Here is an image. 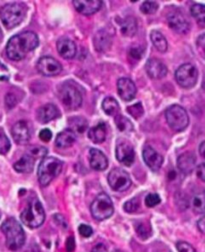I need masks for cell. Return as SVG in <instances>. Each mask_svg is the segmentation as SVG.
<instances>
[{
	"label": "cell",
	"mask_w": 205,
	"mask_h": 252,
	"mask_svg": "<svg viewBox=\"0 0 205 252\" xmlns=\"http://www.w3.org/2000/svg\"><path fill=\"white\" fill-rule=\"evenodd\" d=\"M38 44L39 39L36 33L25 31L9 39L6 46V54L11 60L19 61L23 59L28 52L34 50Z\"/></svg>",
	"instance_id": "obj_1"
},
{
	"label": "cell",
	"mask_w": 205,
	"mask_h": 252,
	"mask_svg": "<svg viewBox=\"0 0 205 252\" xmlns=\"http://www.w3.org/2000/svg\"><path fill=\"white\" fill-rule=\"evenodd\" d=\"M2 232L6 236V246L15 251L21 248L25 242V233L22 226L14 218L6 219L1 225Z\"/></svg>",
	"instance_id": "obj_2"
},
{
	"label": "cell",
	"mask_w": 205,
	"mask_h": 252,
	"mask_svg": "<svg viewBox=\"0 0 205 252\" xmlns=\"http://www.w3.org/2000/svg\"><path fill=\"white\" fill-rule=\"evenodd\" d=\"M63 163L55 157L46 156L41 160L38 167V181L42 186H47L62 170Z\"/></svg>",
	"instance_id": "obj_3"
},
{
	"label": "cell",
	"mask_w": 205,
	"mask_h": 252,
	"mask_svg": "<svg viewBox=\"0 0 205 252\" xmlns=\"http://www.w3.org/2000/svg\"><path fill=\"white\" fill-rule=\"evenodd\" d=\"M20 219L29 228H37L42 225L45 220V212L42 204L36 198L31 199L20 214Z\"/></svg>",
	"instance_id": "obj_4"
},
{
	"label": "cell",
	"mask_w": 205,
	"mask_h": 252,
	"mask_svg": "<svg viewBox=\"0 0 205 252\" xmlns=\"http://www.w3.org/2000/svg\"><path fill=\"white\" fill-rule=\"evenodd\" d=\"M25 16V7L20 3H9L0 10V18L3 25L11 29L22 22Z\"/></svg>",
	"instance_id": "obj_5"
},
{
	"label": "cell",
	"mask_w": 205,
	"mask_h": 252,
	"mask_svg": "<svg viewBox=\"0 0 205 252\" xmlns=\"http://www.w3.org/2000/svg\"><path fill=\"white\" fill-rule=\"evenodd\" d=\"M59 99L67 110H76L82 104V94L79 89L71 83H64L58 91Z\"/></svg>",
	"instance_id": "obj_6"
},
{
	"label": "cell",
	"mask_w": 205,
	"mask_h": 252,
	"mask_svg": "<svg viewBox=\"0 0 205 252\" xmlns=\"http://www.w3.org/2000/svg\"><path fill=\"white\" fill-rule=\"evenodd\" d=\"M90 211L92 216L99 221L109 218L114 212L111 198L106 193L98 194L90 206Z\"/></svg>",
	"instance_id": "obj_7"
},
{
	"label": "cell",
	"mask_w": 205,
	"mask_h": 252,
	"mask_svg": "<svg viewBox=\"0 0 205 252\" xmlns=\"http://www.w3.org/2000/svg\"><path fill=\"white\" fill-rule=\"evenodd\" d=\"M165 117L170 128L174 131L184 130L189 123V117L186 110L179 106V105H172V106L167 108Z\"/></svg>",
	"instance_id": "obj_8"
},
{
	"label": "cell",
	"mask_w": 205,
	"mask_h": 252,
	"mask_svg": "<svg viewBox=\"0 0 205 252\" xmlns=\"http://www.w3.org/2000/svg\"><path fill=\"white\" fill-rule=\"evenodd\" d=\"M175 78L181 87L191 88L197 82L198 71L194 65L186 63V64L181 65L176 70Z\"/></svg>",
	"instance_id": "obj_9"
},
{
	"label": "cell",
	"mask_w": 205,
	"mask_h": 252,
	"mask_svg": "<svg viewBox=\"0 0 205 252\" xmlns=\"http://www.w3.org/2000/svg\"><path fill=\"white\" fill-rule=\"evenodd\" d=\"M108 183L114 191H125L131 185V178L129 174L121 169V168H114L108 174Z\"/></svg>",
	"instance_id": "obj_10"
},
{
	"label": "cell",
	"mask_w": 205,
	"mask_h": 252,
	"mask_svg": "<svg viewBox=\"0 0 205 252\" xmlns=\"http://www.w3.org/2000/svg\"><path fill=\"white\" fill-rule=\"evenodd\" d=\"M37 70L44 76H55L62 71V65L50 56L41 57L37 62Z\"/></svg>",
	"instance_id": "obj_11"
},
{
	"label": "cell",
	"mask_w": 205,
	"mask_h": 252,
	"mask_svg": "<svg viewBox=\"0 0 205 252\" xmlns=\"http://www.w3.org/2000/svg\"><path fill=\"white\" fill-rule=\"evenodd\" d=\"M116 158L121 163L125 166H130L133 164L135 159L134 149L130 143L128 142H121L116 146Z\"/></svg>",
	"instance_id": "obj_12"
},
{
	"label": "cell",
	"mask_w": 205,
	"mask_h": 252,
	"mask_svg": "<svg viewBox=\"0 0 205 252\" xmlns=\"http://www.w3.org/2000/svg\"><path fill=\"white\" fill-rule=\"evenodd\" d=\"M117 91L122 100L130 101L136 95V86L131 79L120 78L117 81Z\"/></svg>",
	"instance_id": "obj_13"
},
{
	"label": "cell",
	"mask_w": 205,
	"mask_h": 252,
	"mask_svg": "<svg viewBox=\"0 0 205 252\" xmlns=\"http://www.w3.org/2000/svg\"><path fill=\"white\" fill-rule=\"evenodd\" d=\"M12 137L18 144H26L30 140V130L26 121H18L16 122L11 130Z\"/></svg>",
	"instance_id": "obj_14"
},
{
	"label": "cell",
	"mask_w": 205,
	"mask_h": 252,
	"mask_svg": "<svg viewBox=\"0 0 205 252\" xmlns=\"http://www.w3.org/2000/svg\"><path fill=\"white\" fill-rule=\"evenodd\" d=\"M143 160L153 171H158L163 163V157L151 146H145L143 149Z\"/></svg>",
	"instance_id": "obj_15"
},
{
	"label": "cell",
	"mask_w": 205,
	"mask_h": 252,
	"mask_svg": "<svg viewBox=\"0 0 205 252\" xmlns=\"http://www.w3.org/2000/svg\"><path fill=\"white\" fill-rule=\"evenodd\" d=\"M167 23L172 30L178 33H186L190 27L187 19L178 12H172L167 16Z\"/></svg>",
	"instance_id": "obj_16"
},
{
	"label": "cell",
	"mask_w": 205,
	"mask_h": 252,
	"mask_svg": "<svg viewBox=\"0 0 205 252\" xmlns=\"http://www.w3.org/2000/svg\"><path fill=\"white\" fill-rule=\"evenodd\" d=\"M145 69L149 77L154 79H161L167 74V67L165 64L156 58H151L146 62Z\"/></svg>",
	"instance_id": "obj_17"
},
{
	"label": "cell",
	"mask_w": 205,
	"mask_h": 252,
	"mask_svg": "<svg viewBox=\"0 0 205 252\" xmlns=\"http://www.w3.org/2000/svg\"><path fill=\"white\" fill-rule=\"evenodd\" d=\"M75 9L83 15H91L97 12L101 6L102 1L100 0H92V1H87V0H74L73 1Z\"/></svg>",
	"instance_id": "obj_18"
},
{
	"label": "cell",
	"mask_w": 205,
	"mask_h": 252,
	"mask_svg": "<svg viewBox=\"0 0 205 252\" xmlns=\"http://www.w3.org/2000/svg\"><path fill=\"white\" fill-rule=\"evenodd\" d=\"M89 163L92 169L98 171L105 170L108 166V160L105 154L96 148L89 150Z\"/></svg>",
	"instance_id": "obj_19"
},
{
	"label": "cell",
	"mask_w": 205,
	"mask_h": 252,
	"mask_svg": "<svg viewBox=\"0 0 205 252\" xmlns=\"http://www.w3.org/2000/svg\"><path fill=\"white\" fill-rule=\"evenodd\" d=\"M57 51L61 57L71 59L76 54V45L68 38H61L57 41Z\"/></svg>",
	"instance_id": "obj_20"
},
{
	"label": "cell",
	"mask_w": 205,
	"mask_h": 252,
	"mask_svg": "<svg viewBox=\"0 0 205 252\" xmlns=\"http://www.w3.org/2000/svg\"><path fill=\"white\" fill-rule=\"evenodd\" d=\"M196 158L193 153L185 152L181 154L177 159V167L178 169L185 174L191 173L195 168Z\"/></svg>",
	"instance_id": "obj_21"
},
{
	"label": "cell",
	"mask_w": 205,
	"mask_h": 252,
	"mask_svg": "<svg viewBox=\"0 0 205 252\" xmlns=\"http://www.w3.org/2000/svg\"><path fill=\"white\" fill-rule=\"evenodd\" d=\"M60 116L58 108L53 104H46L40 107L37 112V118L41 123H47Z\"/></svg>",
	"instance_id": "obj_22"
},
{
	"label": "cell",
	"mask_w": 205,
	"mask_h": 252,
	"mask_svg": "<svg viewBox=\"0 0 205 252\" xmlns=\"http://www.w3.org/2000/svg\"><path fill=\"white\" fill-rule=\"evenodd\" d=\"M76 140L75 133L71 129H65L61 131L55 139V145L58 148H67L73 145V143Z\"/></svg>",
	"instance_id": "obj_23"
},
{
	"label": "cell",
	"mask_w": 205,
	"mask_h": 252,
	"mask_svg": "<svg viewBox=\"0 0 205 252\" xmlns=\"http://www.w3.org/2000/svg\"><path fill=\"white\" fill-rule=\"evenodd\" d=\"M35 159L29 154L23 155L18 161L14 163V169L20 173H28L33 170Z\"/></svg>",
	"instance_id": "obj_24"
},
{
	"label": "cell",
	"mask_w": 205,
	"mask_h": 252,
	"mask_svg": "<svg viewBox=\"0 0 205 252\" xmlns=\"http://www.w3.org/2000/svg\"><path fill=\"white\" fill-rule=\"evenodd\" d=\"M88 138L94 143L103 142L106 138V125L103 122H100L88 132Z\"/></svg>",
	"instance_id": "obj_25"
},
{
	"label": "cell",
	"mask_w": 205,
	"mask_h": 252,
	"mask_svg": "<svg viewBox=\"0 0 205 252\" xmlns=\"http://www.w3.org/2000/svg\"><path fill=\"white\" fill-rule=\"evenodd\" d=\"M120 27L122 34L125 36H133L137 31V21L132 16H127L120 21Z\"/></svg>",
	"instance_id": "obj_26"
},
{
	"label": "cell",
	"mask_w": 205,
	"mask_h": 252,
	"mask_svg": "<svg viewBox=\"0 0 205 252\" xmlns=\"http://www.w3.org/2000/svg\"><path fill=\"white\" fill-rule=\"evenodd\" d=\"M190 206L195 213H205V190H201L192 196Z\"/></svg>",
	"instance_id": "obj_27"
},
{
	"label": "cell",
	"mask_w": 205,
	"mask_h": 252,
	"mask_svg": "<svg viewBox=\"0 0 205 252\" xmlns=\"http://www.w3.org/2000/svg\"><path fill=\"white\" fill-rule=\"evenodd\" d=\"M150 39L152 41V43L154 47L160 51V52H165L168 48V43L165 37L163 36V34L157 30H152L150 33Z\"/></svg>",
	"instance_id": "obj_28"
},
{
	"label": "cell",
	"mask_w": 205,
	"mask_h": 252,
	"mask_svg": "<svg viewBox=\"0 0 205 252\" xmlns=\"http://www.w3.org/2000/svg\"><path fill=\"white\" fill-rule=\"evenodd\" d=\"M68 124L70 125L69 129H71L73 132H76L79 134L84 133L88 127L87 120L84 119L83 117H80V116L69 118Z\"/></svg>",
	"instance_id": "obj_29"
},
{
	"label": "cell",
	"mask_w": 205,
	"mask_h": 252,
	"mask_svg": "<svg viewBox=\"0 0 205 252\" xmlns=\"http://www.w3.org/2000/svg\"><path fill=\"white\" fill-rule=\"evenodd\" d=\"M94 46L98 51H104L110 45L109 34H107L104 30L99 31L94 38Z\"/></svg>",
	"instance_id": "obj_30"
},
{
	"label": "cell",
	"mask_w": 205,
	"mask_h": 252,
	"mask_svg": "<svg viewBox=\"0 0 205 252\" xmlns=\"http://www.w3.org/2000/svg\"><path fill=\"white\" fill-rule=\"evenodd\" d=\"M102 109L109 116L117 115L119 111V104L114 98L106 97L102 102Z\"/></svg>",
	"instance_id": "obj_31"
},
{
	"label": "cell",
	"mask_w": 205,
	"mask_h": 252,
	"mask_svg": "<svg viewBox=\"0 0 205 252\" xmlns=\"http://www.w3.org/2000/svg\"><path fill=\"white\" fill-rule=\"evenodd\" d=\"M115 124H116V127L118 128V130L121 132H131L133 130L132 122L128 118H126L125 116H123L121 114L116 115Z\"/></svg>",
	"instance_id": "obj_32"
},
{
	"label": "cell",
	"mask_w": 205,
	"mask_h": 252,
	"mask_svg": "<svg viewBox=\"0 0 205 252\" xmlns=\"http://www.w3.org/2000/svg\"><path fill=\"white\" fill-rule=\"evenodd\" d=\"M192 16L201 24H205V5L204 4H193L190 8Z\"/></svg>",
	"instance_id": "obj_33"
},
{
	"label": "cell",
	"mask_w": 205,
	"mask_h": 252,
	"mask_svg": "<svg viewBox=\"0 0 205 252\" xmlns=\"http://www.w3.org/2000/svg\"><path fill=\"white\" fill-rule=\"evenodd\" d=\"M47 153H48L47 148H45V147H42V146L31 147V148L27 152V154H29L35 160L39 159V158H45Z\"/></svg>",
	"instance_id": "obj_34"
},
{
	"label": "cell",
	"mask_w": 205,
	"mask_h": 252,
	"mask_svg": "<svg viewBox=\"0 0 205 252\" xmlns=\"http://www.w3.org/2000/svg\"><path fill=\"white\" fill-rule=\"evenodd\" d=\"M158 8L159 5L155 1H144L140 6V10L145 14H154Z\"/></svg>",
	"instance_id": "obj_35"
},
{
	"label": "cell",
	"mask_w": 205,
	"mask_h": 252,
	"mask_svg": "<svg viewBox=\"0 0 205 252\" xmlns=\"http://www.w3.org/2000/svg\"><path fill=\"white\" fill-rule=\"evenodd\" d=\"M127 112L135 119H138L143 115V113H144V110H143V106L141 103H136L127 108Z\"/></svg>",
	"instance_id": "obj_36"
},
{
	"label": "cell",
	"mask_w": 205,
	"mask_h": 252,
	"mask_svg": "<svg viewBox=\"0 0 205 252\" xmlns=\"http://www.w3.org/2000/svg\"><path fill=\"white\" fill-rule=\"evenodd\" d=\"M136 231H137L138 235H140V237L147 238V237H149V235L151 233V228L148 225H146L145 223L140 222L136 225Z\"/></svg>",
	"instance_id": "obj_37"
},
{
	"label": "cell",
	"mask_w": 205,
	"mask_h": 252,
	"mask_svg": "<svg viewBox=\"0 0 205 252\" xmlns=\"http://www.w3.org/2000/svg\"><path fill=\"white\" fill-rule=\"evenodd\" d=\"M138 208H139V200H138V198H133V199L127 201L124 204V206H123V209H124L125 211L128 212V213L136 212L137 210H138Z\"/></svg>",
	"instance_id": "obj_38"
},
{
	"label": "cell",
	"mask_w": 205,
	"mask_h": 252,
	"mask_svg": "<svg viewBox=\"0 0 205 252\" xmlns=\"http://www.w3.org/2000/svg\"><path fill=\"white\" fill-rule=\"evenodd\" d=\"M10 146L9 139L4 134H0V154H6L10 149Z\"/></svg>",
	"instance_id": "obj_39"
},
{
	"label": "cell",
	"mask_w": 205,
	"mask_h": 252,
	"mask_svg": "<svg viewBox=\"0 0 205 252\" xmlns=\"http://www.w3.org/2000/svg\"><path fill=\"white\" fill-rule=\"evenodd\" d=\"M160 201H161V199H160L159 195L156 194V193H150V194H148V195L145 197V200H144V202H145V204H146L147 207H154V206H156L157 204H159Z\"/></svg>",
	"instance_id": "obj_40"
},
{
	"label": "cell",
	"mask_w": 205,
	"mask_h": 252,
	"mask_svg": "<svg viewBox=\"0 0 205 252\" xmlns=\"http://www.w3.org/2000/svg\"><path fill=\"white\" fill-rule=\"evenodd\" d=\"M176 249L178 252H196L194 247L185 241H178L176 243Z\"/></svg>",
	"instance_id": "obj_41"
},
{
	"label": "cell",
	"mask_w": 205,
	"mask_h": 252,
	"mask_svg": "<svg viewBox=\"0 0 205 252\" xmlns=\"http://www.w3.org/2000/svg\"><path fill=\"white\" fill-rule=\"evenodd\" d=\"M78 232H79V234H80L82 237L88 238V237H90V236L92 235L93 230H92V228H91L89 225L81 224V225H79V227H78Z\"/></svg>",
	"instance_id": "obj_42"
},
{
	"label": "cell",
	"mask_w": 205,
	"mask_h": 252,
	"mask_svg": "<svg viewBox=\"0 0 205 252\" xmlns=\"http://www.w3.org/2000/svg\"><path fill=\"white\" fill-rule=\"evenodd\" d=\"M129 55H130L133 59L139 60V59L142 57V55H143V50H142V48L139 47V46H134V47L130 48V50H129Z\"/></svg>",
	"instance_id": "obj_43"
},
{
	"label": "cell",
	"mask_w": 205,
	"mask_h": 252,
	"mask_svg": "<svg viewBox=\"0 0 205 252\" xmlns=\"http://www.w3.org/2000/svg\"><path fill=\"white\" fill-rule=\"evenodd\" d=\"M39 138L44 142H48L52 138V133L49 129H42L39 133Z\"/></svg>",
	"instance_id": "obj_44"
},
{
	"label": "cell",
	"mask_w": 205,
	"mask_h": 252,
	"mask_svg": "<svg viewBox=\"0 0 205 252\" xmlns=\"http://www.w3.org/2000/svg\"><path fill=\"white\" fill-rule=\"evenodd\" d=\"M5 103H6V105H7V107L12 108V107L14 106V105L16 104V97H15L13 94L8 93V94L6 95V97H5Z\"/></svg>",
	"instance_id": "obj_45"
},
{
	"label": "cell",
	"mask_w": 205,
	"mask_h": 252,
	"mask_svg": "<svg viewBox=\"0 0 205 252\" xmlns=\"http://www.w3.org/2000/svg\"><path fill=\"white\" fill-rule=\"evenodd\" d=\"M196 171H197V176L199 177V179H201L202 181L205 182V163L199 164Z\"/></svg>",
	"instance_id": "obj_46"
},
{
	"label": "cell",
	"mask_w": 205,
	"mask_h": 252,
	"mask_svg": "<svg viewBox=\"0 0 205 252\" xmlns=\"http://www.w3.org/2000/svg\"><path fill=\"white\" fill-rule=\"evenodd\" d=\"M75 248V241H74V238L71 236V237H68L67 241H66V249L68 252H72Z\"/></svg>",
	"instance_id": "obj_47"
},
{
	"label": "cell",
	"mask_w": 205,
	"mask_h": 252,
	"mask_svg": "<svg viewBox=\"0 0 205 252\" xmlns=\"http://www.w3.org/2000/svg\"><path fill=\"white\" fill-rule=\"evenodd\" d=\"M92 252H107V248L104 244L102 243H98L97 245H95L92 248Z\"/></svg>",
	"instance_id": "obj_48"
},
{
	"label": "cell",
	"mask_w": 205,
	"mask_h": 252,
	"mask_svg": "<svg viewBox=\"0 0 205 252\" xmlns=\"http://www.w3.org/2000/svg\"><path fill=\"white\" fill-rule=\"evenodd\" d=\"M197 226H198V229L201 231V232L205 234V215L198 220Z\"/></svg>",
	"instance_id": "obj_49"
},
{
	"label": "cell",
	"mask_w": 205,
	"mask_h": 252,
	"mask_svg": "<svg viewBox=\"0 0 205 252\" xmlns=\"http://www.w3.org/2000/svg\"><path fill=\"white\" fill-rule=\"evenodd\" d=\"M197 44H198V46H200L203 49V51L205 53V34H202L198 37Z\"/></svg>",
	"instance_id": "obj_50"
},
{
	"label": "cell",
	"mask_w": 205,
	"mask_h": 252,
	"mask_svg": "<svg viewBox=\"0 0 205 252\" xmlns=\"http://www.w3.org/2000/svg\"><path fill=\"white\" fill-rule=\"evenodd\" d=\"M199 153L203 158H205V141H203L199 146Z\"/></svg>",
	"instance_id": "obj_51"
},
{
	"label": "cell",
	"mask_w": 205,
	"mask_h": 252,
	"mask_svg": "<svg viewBox=\"0 0 205 252\" xmlns=\"http://www.w3.org/2000/svg\"><path fill=\"white\" fill-rule=\"evenodd\" d=\"M1 36H2V32H1V29H0V38H1Z\"/></svg>",
	"instance_id": "obj_52"
},
{
	"label": "cell",
	"mask_w": 205,
	"mask_h": 252,
	"mask_svg": "<svg viewBox=\"0 0 205 252\" xmlns=\"http://www.w3.org/2000/svg\"><path fill=\"white\" fill-rule=\"evenodd\" d=\"M203 87L205 88V80H204V82H203Z\"/></svg>",
	"instance_id": "obj_53"
}]
</instances>
